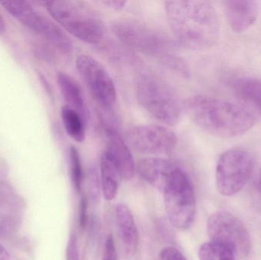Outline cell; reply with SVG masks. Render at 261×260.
<instances>
[{
  "label": "cell",
  "instance_id": "cell-1",
  "mask_svg": "<svg viewBox=\"0 0 261 260\" xmlns=\"http://www.w3.org/2000/svg\"><path fill=\"white\" fill-rule=\"evenodd\" d=\"M164 7L170 29L182 47L205 50L216 45L220 38V21L210 2L166 1Z\"/></svg>",
  "mask_w": 261,
  "mask_h": 260
},
{
  "label": "cell",
  "instance_id": "cell-2",
  "mask_svg": "<svg viewBox=\"0 0 261 260\" xmlns=\"http://www.w3.org/2000/svg\"><path fill=\"white\" fill-rule=\"evenodd\" d=\"M192 122L205 132L233 138L248 132L254 126L256 118L248 107L211 96H191L184 102Z\"/></svg>",
  "mask_w": 261,
  "mask_h": 260
},
{
  "label": "cell",
  "instance_id": "cell-3",
  "mask_svg": "<svg viewBox=\"0 0 261 260\" xmlns=\"http://www.w3.org/2000/svg\"><path fill=\"white\" fill-rule=\"evenodd\" d=\"M112 30L118 39L129 48L158 60L184 77L190 76L188 66L178 56L176 45L161 31L128 18L113 21Z\"/></svg>",
  "mask_w": 261,
  "mask_h": 260
},
{
  "label": "cell",
  "instance_id": "cell-4",
  "mask_svg": "<svg viewBox=\"0 0 261 260\" xmlns=\"http://www.w3.org/2000/svg\"><path fill=\"white\" fill-rule=\"evenodd\" d=\"M42 4L54 19L81 41L99 44L103 40L106 27L99 14L81 1H47Z\"/></svg>",
  "mask_w": 261,
  "mask_h": 260
},
{
  "label": "cell",
  "instance_id": "cell-5",
  "mask_svg": "<svg viewBox=\"0 0 261 260\" xmlns=\"http://www.w3.org/2000/svg\"><path fill=\"white\" fill-rule=\"evenodd\" d=\"M135 88L140 105L156 120L170 126L180 120L184 103L165 79L153 73H143L137 79Z\"/></svg>",
  "mask_w": 261,
  "mask_h": 260
},
{
  "label": "cell",
  "instance_id": "cell-6",
  "mask_svg": "<svg viewBox=\"0 0 261 260\" xmlns=\"http://www.w3.org/2000/svg\"><path fill=\"white\" fill-rule=\"evenodd\" d=\"M163 193L170 224L179 230L190 228L196 218V195L190 178L179 166Z\"/></svg>",
  "mask_w": 261,
  "mask_h": 260
},
{
  "label": "cell",
  "instance_id": "cell-7",
  "mask_svg": "<svg viewBox=\"0 0 261 260\" xmlns=\"http://www.w3.org/2000/svg\"><path fill=\"white\" fill-rule=\"evenodd\" d=\"M254 165V156L245 148H231L221 154L216 171L219 194L231 197L239 193L252 177Z\"/></svg>",
  "mask_w": 261,
  "mask_h": 260
},
{
  "label": "cell",
  "instance_id": "cell-8",
  "mask_svg": "<svg viewBox=\"0 0 261 260\" xmlns=\"http://www.w3.org/2000/svg\"><path fill=\"white\" fill-rule=\"evenodd\" d=\"M4 9L23 25L44 38L57 50L68 54L73 45L67 34L27 2H2Z\"/></svg>",
  "mask_w": 261,
  "mask_h": 260
},
{
  "label": "cell",
  "instance_id": "cell-9",
  "mask_svg": "<svg viewBox=\"0 0 261 260\" xmlns=\"http://www.w3.org/2000/svg\"><path fill=\"white\" fill-rule=\"evenodd\" d=\"M207 234L210 241L223 244L234 251L236 257L245 258L251 250V237L248 228L236 215L219 211L208 218Z\"/></svg>",
  "mask_w": 261,
  "mask_h": 260
},
{
  "label": "cell",
  "instance_id": "cell-10",
  "mask_svg": "<svg viewBox=\"0 0 261 260\" xmlns=\"http://www.w3.org/2000/svg\"><path fill=\"white\" fill-rule=\"evenodd\" d=\"M76 67L95 101L103 109H111L116 104L117 92L107 69L97 60L87 54L76 58Z\"/></svg>",
  "mask_w": 261,
  "mask_h": 260
},
{
  "label": "cell",
  "instance_id": "cell-11",
  "mask_svg": "<svg viewBox=\"0 0 261 260\" xmlns=\"http://www.w3.org/2000/svg\"><path fill=\"white\" fill-rule=\"evenodd\" d=\"M127 143L140 154L161 155L172 152L178 143L176 134L160 125L132 127L126 135Z\"/></svg>",
  "mask_w": 261,
  "mask_h": 260
},
{
  "label": "cell",
  "instance_id": "cell-12",
  "mask_svg": "<svg viewBox=\"0 0 261 260\" xmlns=\"http://www.w3.org/2000/svg\"><path fill=\"white\" fill-rule=\"evenodd\" d=\"M102 126L107 137V148L104 152L111 159L120 178L129 181L136 172V165L128 143L124 140L114 125L102 119Z\"/></svg>",
  "mask_w": 261,
  "mask_h": 260
},
{
  "label": "cell",
  "instance_id": "cell-13",
  "mask_svg": "<svg viewBox=\"0 0 261 260\" xmlns=\"http://www.w3.org/2000/svg\"><path fill=\"white\" fill-rule=\"evenodd\" d=\"M178 167L179 166L171 160L149 157L138 162L136 171L144 181L163 192Z\"/></svg>",
  "mask_w": 261,
  "mask_h": 260
},
{
  "label": "cell",
  "instance_id": "cell-14",
  "mask_svg": "<svg viewBox=\"0 0 261 260\" xmlns=\"http://www.w3.org/2000/svg\"><path fill=\"white\" fill-rule=\"evenodd\" d=\"M223 4L228 24L236 33L245 32L257 21L259 12L257 2L230 0L224 2Z\"/></svg>",
  "mask_w": 261,
  "mask_h": 260
},
{
  "label": "cell",
  "instance_id": "cell-15",
  "mask_svg": "<svg viewBox=\"0 0 261 260\" xmlns=\"http://www.w3.org/2000/svg\"><path fill=\"white\" fill-rule=\"evenodd\" d=\"M115 211L118 235L122 244L124 256L126 259H130L135 256L138 248V229L128 206L123 204L117 205Z\"/></svg>",
  "mask_w": 261,
  "mask_h": 260
},
{
  "label": "cell",
  "instance_id": "cell-16",
  "mask_svg": "<svg viewBox=\"0 0 261 260\" xmlns=\"http://www.w3.org/2000/svg\"><path fill=\"white\" fill-rule=\"evenodd\" d=\"M58 85L63 97L68 106L80 113L87 122L88 114L85 98L81 85L77 81L64 72H59L57 76Z\"/></svg>",
  "mask_w": 261,
  "mask_h": 260
},
{
  "label": "cell",
  "instance_id": "cell-17",
  "mask_svg": "<svg viewBox=\"0 0 261 260\" xmlns=\"http://www.w3.org/2000/svg\"><path fill=\"white\" fill-rule=\"evenodd\" d=\"M231 88L239 99L261 109V79L237 78L231 82Z\"/></svg>",
  "mask_w": 261,
  "mask_h": 260
},
{
  "label": "cell",
  "instance_id": "cell-18",
  "mask_svg": "<svg viewBox=\"0 0 261 260\" xmlns=\"http://www.w3.org/2000/svg\"><path fill=\"white\" fill-rule=\"evenodd\" d=\"M101 186L104 198L113 201L117 195L119 188V172L109 156L103 152L101 157Z\"/></svg>",
  "mask_w": 261,
  "mask_h": 260
},
{
  "label": "cell",
  "instance_id": "cell-19",
  "mask_svg": "<svg viewBox=\"0 0 261 260\" xmlns=\"http://www.w3.org/2000/svg\"><path fill=\"white\" fill-rule=\"evenodd\" d=\"M61 119L67 134L75 141L82 143L86 138V124L81 114L68 105L61 108Z\"/></svg>",
  "mask_w": 261,
  "mask_h": 260
},
{
  "label": "cell",
  "instance_id": "cell-20",
  "mask_svg": "<svg viewBox=\"0 0 261 260\" xmlns=\"http://www.w3.org/2000/svg\"><path fill=\"white\" fill-rule=\"evenodd\" d=\"M199 258L200 260H236L237 257L229 247L210 241L199 247Z\"/></svg>",
  "mask_w": 261,
  "mask_h": 260
},
{
  "label": "cell",
  "instance_id": "cell-21",
  "mask_svg": "<svg viewBox=\"0 0 261 260\" xmlns=\"http://www.w3.org/2000/svg\"><path fill=\"white\" fill-rule=\"evenodd\" d=\"M69 160H70V174L75 190L79 195L82 192L83 183H84V169L79 151L74 147H71L69 151Z\"/></svg>",
  "mask_w": 261,
  "mask_h": 260
},
{
  "label": "cell",
  "instance_id": "cell-22",
  "mask_svg": "<svg viewBox=\"0 0 261 260\" xmlns=\"http://www.w3.org/2000/svg\"><path fill=\"white\" fill-rule=\"evenodd\" d=\"M88 200L86 195L81 196L79 203V225L81 229L84 230L87 227L88 219Z\"/></svg>",
  "mask_w": 261,
  "mask_h": 260
},
{
  "label": "cell",
  "instance_id": "cell-23",
  "mask_svg": "<svg viewBox=\"0 0 261 260\" xmlns=\"http://www.w3.org/2000/svg\"><path fill=\"white\" fill-rule=\"evenodd\" d=\"M117 259V252H116L114 238L111 235H110L107 237V241H106L103 260H118Z\"/></svg>",
  "mask_w": 261,
  "mask_h": 260
},
{
  "label": "cell",
  "instance_id": "cell-24",
  "mask_svg": "<svg viewBox=\"0 0 261 260\" xmlns=\"http://www.w3.org/2000/svg\"><path fill=\"white\" fill-rule=\"evenodd\" d=\"M161 260H187L185 256L173 247H168L164 248L160 254Z\"/></svg>",
  "mask_w": 261,
  "mask_h": 260
},
{
  "label": "cell",
  "instance_id": "cell-25",
  "mask_svg": "<svg viewBox=\"0 0 261 260\" xmlns=\"http://www.w3.org/2000/svg\"><path fill=\"white\" fill-rule=\"evenodd\" d=\"M100 183L96 171H92L90 175V190L93 199L97 200L99 198Z\"/></svg>",
  "mask_w": 261,
  "mask_h": 260
},
{
  "label": "cell",
  "instance_id": "cell-26",
  "mask_svg": "<svg viewBox=\"0 0 261 260\" xmlns=\"http://www.w3.org/2000/svg\"><path fill=\"white\" fill-rule=\"evenodd\" d=\"M101 3L104 6H107L110 9H114V10H122L126 6V1H118V0H110V1H102Z\"/></svg>",
  "mask_w": 261,
  "mask_h": 260
},
{
  "label": "cell",
  "instance_id": "cell-27",
  "mask_svg": "<svg viewBox=\"0 0 261 260\" xmlns=\"http://www.w3.org/2000/svg\"><path fill=\"white\" fill-rule=\"evenodd\" d=\"M10 256H9V252L6 250L3 246L0 244V260H9Z\"/></svg>",
  "mask_w": 261,
  "mask_h": 260
},
{
  "label": "cell",
  "instance_id": "cell-28",
  "mask_svg": "<svg viewBox=\"0 0 261 260\" xmlns=\"http://www.w3.org/2000/svg\"><path fill=\"white\" fill-rule=\"evenodd\" d=\"M6 26L3 17L0 14V35H3L6 32Z\"/></svg>",
  "mask_w": 261,
  "mask_h": 260
},
{
  "label": "cell",
  "instance_id": "cell-29",
  "mask_svg": "<svg viewBox=\"0 0 261 260\" xmlns=\"http://www.w3.org/2000/svg\"><path fill=\"white\" fill-rule=\"evenodd\" d=\"M257 188H258L259 192L261 194V169L259 172L258 181H257Z\"/></svg>",
  "mask_w": 261,
  "mask_h": 260
}]
</instances>
